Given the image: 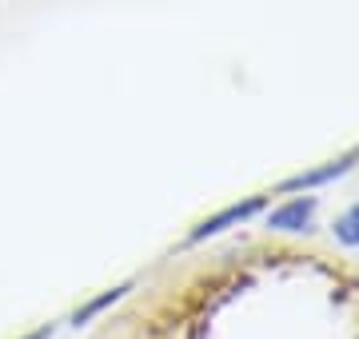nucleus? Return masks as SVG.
<instances>
[{
	"label": "nucleus",
	"mask_w": 359,
	"mask_h": 339,
	"mask_svg": "<svg viewBox=\"0 0 359 339\" xmlns=\"http://www.w3.org/2000/svg\"><path fill=\"white\" fill-rule=\"evenodd\" d=\"M264 208V196H252V200H244V204H231V208H224L219 216H212V220H204L200 228H196L192 235H188V244H200V240H208V235H219V232H228L231 223H244V220H252L256 212Z\"/></svg>",
	"instance_id": "nucleus-1"
},
{
	"label": "nucleus",
	"mask_w": 359,
	"mask_h": 339,
	"mask_svg": "<svg viewBox=\"0 0 359 339\" xmlns=\"http://www.w3.org/2000/svg\"><path fill=\"white\" fill-rule=\"evenodd\" d=\"M311 212H316V200L304 196V200H292V204H283V208H276L268 216V228H276V232H304L311 223Z\"/></svg>",
	"instance_id": "nucleus-2"
},
{
	"label": "nucleus",
	"mask_w": 359,
	"mask_h": 339,
	"mask_svg": "<svg viewBox=\"0 0 359 339\" xmlns=\"http://www.w3.org/2000/svg\"><path fill=\"white\" fill-rule=\"evenodd\" d=\"M355 160H359V152H351V156H344V160H332V164H323V168H316V172H304V176H295V180L283 184V192H299V188H320V184H332V180H339L344 172H351Z\"/></svg>",
	"instance_id": "nucleus-3"
},
{
	"label": "nucleus",
	"mask_w": 359,
	"mask_h": 339,
	"mask_svg": "<svg viewBox=\"0 0 359 339\" xmlns=\"http://www.w3.org/2000/svg\"><path fill=\"white\" fill-rule=\"evenodd\" d=\"M335 240L347 244V248H359V204L355 208H347L339 220H335Z\"/></svg>",
	"instance_id": "nucleus-4"
},
{
	"label": "nucleus",
	"mask_w": 359,
	"mask_h": 339,
	"mask_svg": "<svg viewBox=\"0 0 359 339\" xmlns=\"http://www.w3.org/2000/svg\"><path fill=\"white\" fill-rule=\"evenodd\" d=\"M124 291H128V284H120V287H112V291H104L100 300H92V303H84V307H80V312L72 315V324H76V327H80V324H88L92 315H100L104 307H108V303H116V300H120V296H124Z\"/></svg>",
	"instance_id": "nucleus-5"
},
{
	"label": "nucleus",
	"mask_w": 359,
	"mask_h": 339,
	"mask_svg": "<svg viewBox=\"0 0 359 339\" xmlns=\"http://www.w3.org/2000/svg\"><path fill=\"white\" fill-rule=\"evenodd\" d=\"M52 335V327H40V331H32V335H25V339H48Z\"/></svg>",
	"instance_id": "nucleus-6"
}]
</instances>
